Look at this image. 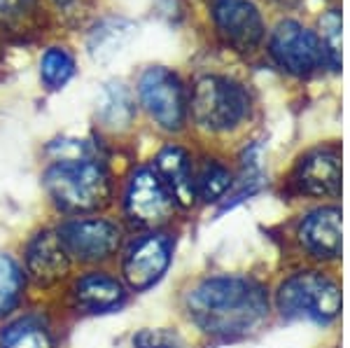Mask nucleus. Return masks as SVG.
<instances>
[{
    "label": "nucleus",
    "mask_w": 350,
    "mask_h": 348,
    "mask_svg": "<svg viewBox=\"0 0 350 348\" xmlns=\"http://www.w3.org/2000/svg\"><path fill=\"white\" fill-rule=\"evenodd\" d=\"M187 311L206 334L241 339L267 321L269 302L262 285L241 276H217L196 285L187 295Z\"/></svg>",
    "instance_id": "f257e3e1"
},
{
    "label": "nucleus",
    "mask_w": 350,
    "mask_h": 348,
    "mask_svg": "<svg viewBox=\"0 0 350 348\" xmlns=\"http://www.w3.org/2000/svg\"><path fill=\"white\" fill-rule=\"evenodd\" d=\"M44 187L61 209L72 213L98 211L110 201V178L92 159H61L44 173Z\"/></svg>",
    "instance_id": "f03ea898"
},
{
    "label": "nucleus",
    "mask_w": 350,
    "mask_h": 348,
    "mask_svg": "<svg viewBox=\"0 0 350 348\" xmlns=\"http://www.w3.org/2000/svg\"><path fill=\"white\" fill-rule=\"evenodd\" d=\"M250 112V96L231 77L206 75L194 84L191 94V117L208 131L236 129Z\"/></svg>",
    "instance_id": "7ed1b4c3"
},
{
    "label": "nucleus",
    "mask_w": 350,
    "mask_h": 348,
    "mask_svg": "<svg viewBox=\"0 0 350 348\" xmlns=\"http://www.w3.org/2000/svg\"><path fill=\"white\" fill-rule=\"evenodd\" d=\"M275 302L278 311L292 321L332 323L341 311V288L323 273L306 271L287 278Z\"/></svg>",
    "instance_id": "20e7f679"
},
{
    "label": "nucleus",
    "mask_w": 350,
    "mask_h": 348,
    "mask_svg": "<svg viewBox=\"0 0 350 348\" xmlns=\"http://www.w3.org/2000/svg\"><path fill=\"white\" fill-rule=\"evenodd\" d=\"M269 52L280 68L295 72V75H310L323 70L325 66L332 68L329 54L315 31L301 26L299 21H280L271 33Z\"/></svg>",
    "instance_id": "39448f33"
},
{
    "label": "nucleus",
    "mask_w": 350,
    "mask_h": 348,
    "mask_svg": "<svg viewBox=\"0 0 350 348\" xmlns=\"http://www.w3.org/2000/svg\"><path fill=\"white\" fill-rule=\"evenodd\" d=\"M138 96L150 117L166 131H180L187 120V96L180 77L163 66H152L140 75Z\"/></svg>",
    "instance_id": "423d86ee"
},
{
    "label": "nucleus",
    "mask_w": 350,
    "mask_h": 348,
    "mask_svg": "<svg viewBox=\"0 0 350 348\" xmlns=\"http://www.w3.org/2000/svg\"><path fill=\"white\" fill-rule=\"evenodd\" d=\"M213 21L219 36L239 52H250L262 44L267 26L252 0H213Z\"/></svg>",
    "instance_id": "0eeeda50"
},
{
    "label": "nucleus",
    "mask_w": 350,
    "mask_h": 348,
    "mask_svg": "<svg viewBox=\"0 0 350 348\" xmlns=\"http://www.w3.org/2000/svg\"><path fill=\"white\" fill-rule=\"evenodd\" d=\"M175 201L154 168H138L126 187V213L133 222L154 227L171 217Z\"/></svg>",
    "instance_id": "6e6552de"
},
{
    "label": "nucleus",
    "mask_w": 350,
    "mask_h": 348,
    "mask_svg": "<svg viewBox=\"0 0 350 348\" xmlns=\"http://www.w3.org/2000/svg\"><path fill=\"white\" fill-rule=\"evenodd\" d=\"M68 255L82 262L105 260L120 248V227L108 220H72L59 229Z\"/></svg>",
    "instance_id": "1a4fd4ad"
},
{
    "label": "nucleus",
    "mask_w": 350,
    "mask_h": 348,
    "mask_svg": "<svg viewBox=\"0 0 350 348\" xmlns=\"http://www.w3.org/2000/svg\"><path fill=\"white\" fill-rule=\"evenodd\" d=\"M295 187L310 196H338L341 192V152L336 148H318L297 164Z\"/></svg>",
    "instance_id": "9d476101"
},
{
    "label": "nucleus",
    "mask_w": 350,
    "mask_h": 348,
    "mask_svg": "<svg viewBox=\"0 0 350 348\" xmlns=\"http://www.w3.org/2000/svg\"><path fill=\"white\" fill-rule=\"evenodd\" d=\"M171 265V241L161 234L148 237L129 250L124 260V276L133 290H148L166 273Z\"/></svg>",
    "instance_id": "9b49d317"
},
{
    "label": "nucleus",
    "mask_w": 350,
    "mask_h": 348,
    "mask_svg": "<svg viewBox=\"0 0 350 348\" xmlns=\"http://www.w3.org/2000/svg\"><path fill=\"white\" fill-rule=\"evenodd\" d=\"M70 267V255L66 252L59 234L42 232L31 241L26 252V269L33 283L38 285H54L68 273Z\"/></svg>",
    "instance_id": "f8f14e48"
},
{
    "label": "nucleus",
    "mask_w": 350,
    "mask_h": 348,
    "mask_svg": "<svg viewBox=\"0 0 350 348\" xmlns=\"http://www.w3.org/2000/svg\"><path fill=\"white\" fill-rule=\"evenodd\" d=\"M299 239L315 257L336 260L341 255V211L318 209L304 217Z\"/></svg>",
    "instance_id": "ddd939ff"
},
{
    "label": "nucleus",
    "mask_w": 350,
    "mask_h": 348,
    "mask_svg": "<svg viewBox=\"0 0 350 348\" xmlns=\"http://www.w3.org/2000/svg\"><path fill=\"white\" fill-rule=\"evenodd\" d=\"M138 26L124 16H105L96 21L87 36V52L96 64H110L133 42Z\"/></svg>",
    "instance_id": "4468645a"
},
{
    "label": "nucleus",
    "mask_w": 350,
    "mask_h": 348,
    "mask_svg": "<svg viewBox=\"0 0 350 348\" xmlns=\"http://www.w3.org/2000/svg\"><path fill=\"white\" fill-rule=\"evenodd\" d=\"M154 171L171 192L175 204L189 206L194 201V176H191L189 155L178 145H166L154 161Z\"/></svg>",
    "instance_id": "2eb2a0df"
},
{
    "label": "nucleus",
    "mask_w": 350,
    "mask_h": 348,
    "mask_svg": "<svg viewBox=\"0 0 350 348\" xmlns=\"http://www.w3.org/2000/svg\"><path fill=\"white\" fill-rule=\"evenodd\" d=\"M96 115L103 122V126L112 129V131H122V129L131 126L135 117V103L126 84L120 80L105 82L98 94Z\"/></svg>",
    "instance_id": "dca6fc26"
},
{
    "label": "nucleus",
    "mask_w": 350,
    "mask_h": 348,
    "mask_svg": "<svg viewBox=\"0 0 350 348\" xmlns=\"http://www.w3.org/2000/svg\"><path fill=\"white\" fill-rule=\"evenodd\" d=\"M75 299L77 306L84 308V311L98 313L122 304L124 290L115 278L103 276V273H92V276H84L75 285Z\"/></svg>",
    "instance_id": "f3484780"
},
{
    "label": "nucleus",
    "mask_w": 350,
    "mask_h": 348,
    "mask_svg": "<svg viewBox=\"0 0 350 348\" xmlns=\"http://www.w3.org/2000/svg\"><path fill=\"white\" fill-rule=\"evenodd\" d=\"M75 75V59L72 54L64 47H49L40 59V77L44 87L52 89H64L70 77Z\"/></svg>",
    "instance_id": "a211bd4d"
},
{
    "label": "nucleus",
    "mask_w": 350,
    "mask_h": 348,
    "mask_svg": "<svg viewBox=\"0 0 350 348\" xmlns=\"http://www.w3.org/2000/svg\"><path fill=\"white\" fill-rule=\"evenodd\" d=\"M0 348H52V336L40 323L16 321L3 330Z\"/></svg>",
    "instance_id": "6ab92c4d"
},
{
    "label": "nucleus",
    "mask_w": 350,
    "mask_h": 348,
    "mask_svg": "<svg viewBox=\"0 0 350 348\" xmlns=\"http://www.w3.org/2000/svg\"><path fill=\"white\" fill-rule=\"evenodd\" d=\"M24 288V276L12 257L0 255V316L10 313L16 306Z\"/></svg>",
    "instance_id": "aec40b11"
},
{
    "label": "nucleus",
    "mask_w": 350,
    "mask_h": 348,
    "mask_svg": "<svg viewBox=\"0 0 350 348\" xmlns=\"http://www.w3.org/2000/svg\"><path fill=\"white\" fill-rule=\"evenodd\" d=\"M231 189V173L222 164H208L194 180V192L203 201H217Z\"/></svg>",
    "instance_id": "412c9836"
},
{
    "label": "nucleus",
    "mask_w": 350,
    "mask_h": 348,
    "mask_svg": "<svg viewBox=\"0 0 350 348\" xmlns=\"http://www.w3.org/2000/svg\"><path fill=\"white\" fill-rule=\"evenodd\" d=\"M320 28H323V44L329 54L332 68H338L341 64V16H338L336 10L327 12L323 19H320Z\"/></svg>",
    "instance_id": "4be33fe9"
},
{
    "label": "nucleus",
    "mask_w": 350,
    "mask_h": 348,
    "mask_svg": "<svg viewBox=\"0 0 350 348\" xmlns=\"http://www.w3.org/2000/svg\"><path fill=\"white\" fill-rule=\"evenodd\" d=\"M135 348H187L185 341L178 334L168 330H143L140 334L133 336Z\"/></svg>",
    "instance_id": "5701e85b"
},
{
    "label": "nucleus",
    "mask_w": 350,
    "mask_h": 348,
    "mask_svg": "<svg viewBox=\"0 0 350 348\" xmlns=\"http://www.w3.org/2000/svg\"><path fill=\"white\" fill-rule=\"evenodd\" d=\"M36 0H0V19H14L31 12Z\"/></svg>",
    "instance_id": "b1692460"
},
{
    "label": "nucleus",
    "mask_w": 350,
    "mask_h": 348,
    "mask_svg": "<svg viewBox=\"0 0 350 348\" xmlns=\"http://www.w3.org/2000/svg\"><path fill=\"white\" fill-rule=\"evenodd\" d=\"M56 5H68V3H72V0H54Z\"/></svg>",
    "instance_id": "393cba45"
}]
</instances>
